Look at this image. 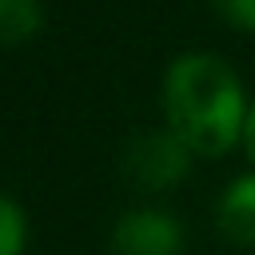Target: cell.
I'll return each instance as SVG.
<instances>
[{"mask_svg":"<svg viewBox=\"0 0 255 255\" xmlns=\"http://www.w3.org/2000/svg\"><path fill=\"white\" fill-rule=\"evenodd\" d=\"M167 128L195 155H223L243 139L247 100L227 60L215 52H183L163 76Z\"/></svg>","mask_w":255,"mask_h":255,"instance_id":"obj_1","label":"cell"},{"mask_svg":"<svg viewBox=\"0 0 255 255\" xmlns=\"http://www.w3.org/2000/svg\"><path fill=\"white\" fill-rule=\"evenodd\" d=\"M183 247V227L175 215L139 207L116 219L112 227V251L116 255H179Z\"/></svg>","mask_w":255,"mask_h":255,"instance_id":"obj_2","label":"cell"},{"mask_svg":"<svg viewBox=\"0 0 255 255\" xmlns=\"http://www.w3.org/2000/svg\"><path fill=\"white\" fill-rule=\"evenodd\" d=\"M187 159H191V147L175 131H147V135H135L128 147V171L143 187H171L175 179H183Z\"/></svg>","mask_w":255,"mask_h":255,"instance_id":"obj_3","label":"cell"},{"mask_svg":"<svg viewBox=\"0 0 255 255\" xmlns=\"http://www.w3.org/2000/svg\"><path fill=\"white\" fill-rule=\"evenodd\" d=\"M219 227L235 243H255V171L239 175L219 199Z\"/></svg>","mask_w":255,"mask_h":255,"instance_id":"obj_4","label":"cell"},{"mask_svg":"<svg viewBox=\"0 0 255 255\" xmlns=\"http://www.w3.org/2000/svg\"><path fill=\"white\" fill-rule=\"evenodd\" d=\"M40 0H0V44H24L40 32Z\"/></svg>","mask_w":255,"mask_h":255,"instance_id":"obj_5","label":"cell"},{"mask_svg":"<svg viewBox=\"0 0 255 255\" xmlns=\"http://www.w3.org/2000/svg\"><path fill=\"white\" fill-rule=\"evenodd\" d=\"M28 243V219L16 199L0 195V255H24Z\"/></svg>","mask_w":255,"mask_h":255,"instance_id":"obj_6","label":"cell"},{"mask_svg":"<svg viewBox=\"0 0 255 255\" xmlns=\"http://www.w3.org/2000/svg\"><path fill=\"white\" fill-rule=\"evenodd\" d=\"M215 12L235 28H255V0H211Z\"/></svg>","mask_w":255,"mask_h":255,"instance_id":"obj_7","label":"cell"},{"mask_svg":"<svg viewBox=\"0 0 255 255\" xmlns=\"http://www.w3.org/2000/svg\"><path fill=\"white\" fill-rule=\"evenodd\" d=\"M243 147H247V155H251V163H255V104H251L247 124H243Z\"/></svg>","mask_w":255,"mask_h":255,"instance_id":"obj_8","label":"cell"}]
</instances>
